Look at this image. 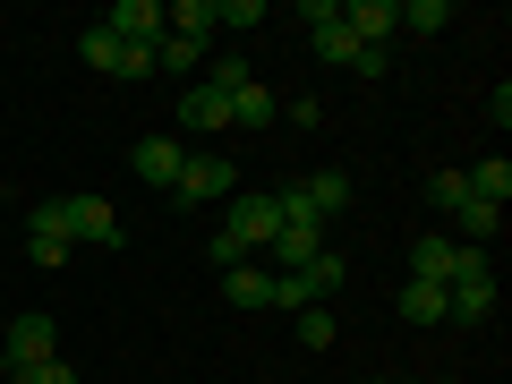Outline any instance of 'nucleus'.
<instances>
[{
	"label": "nucleus",
	"instance_id": "1",
	"mask_svg": "<svg viewBox=\"0 0 512 384\" xmlns=\"http://www.w3.org/2000/svg\"><path fill=\"white\" fill-rule=\"evenodd\" d=\"M60 222H69V239H86V248H120V205L103 197V188H77V197H60Z\"/></svg>",
	"mask_w": 512,
	"mask_h": 384
},
{
	"label": "nucleus",
	"instance_id": "5",
	"mask_svg": "<svg viewBox=\"0 0 512 384\" xmlns=\"http://www.w3.org/2000/svg\"><path fill=\"white\" fill-rule=\"evenodd\" d=\"M180 163H188L180 137H137V146H128V171L146 188H180Z\"/></svg>",
	"mask_w": 512,
	"mask_h": 384
},
{
	"label": "nucleus",
	"instance_id": "24",
	"mask_svg": "<svg viewBox=\"0 0 512 384\" xmlns=\"http://www.w3.org/2000/svg\"><path fill=\"white\" fill-rule=\"evenodd\" d=\"M18 384H77V367L69 359H35V367H9Z\"/></svg>",
	"mask_w": 512,
	"mask_h": 384
},
{
	"label": "nucleus",
	"instance_id": "25",
	"mask_svg": "<svg viewBox=\"0 0 512 384\" xmlns=\"http://www.w3.org/2000/svg\"><path fill=\"white\" fill-rule=\"evenodd\" d=\"M282 111H291V128H316V120H325V103H316V94H291Z\"/></svg>",
	"mask_w": 512,
	"mask_h": 384
},
{
	"label": "nucleus",
	"instance_id": "16",
	"mask_svg": "<svg viewBox=\"0 0 512 384\" xmlns=\"http://www.w3.org/2000/svg\"><path fill=\"white\" fill-rule=\"evenodd\" d=\"M453 26V0H402V35H444Z\"/></svg>",
	"mask_w": 512,
	"mask_h": 384
},
{
	"label": "nucleus",
	"instance_id": "15",
	"mask_svg": "<svg viewBox=\"0 0 512 384\" xmlns=\"http://www.w3.org/2000/svg\"><path fill=\"white\" fill-rule=\"evenodd\" d=\"M461 180H470L478 205H504V197H512V163H504V154H495V163H478V171H461Z\"/></svg>",
	"mask_w": 512,
	"mask_h": 384
},
{
	"label": "nucleus",
	"instance_id": "2",
	"mask_svg": "<svg viewBox=\"0 0 512 384\" xmlns=\"http://www.w3.org/2000/svg\"><path fill=\"white\" fill-rule=\"evenodd\" d=\"M0 359L9 367H35V359H60V333H52V316H9V325H0Z\"/></svg>",
	"mask_w": 512,
	"mask_h": 384
},
{
	"label": "nucleus",
	"instance_id": "9",
	"mask_svg": "<svg viewBox=\"0 0 512 384\" xmlns=\"http://www.w3.org/2000/svg\"><path fill=\"white\" fill-rule=\"evenodd\" d=\"M103 26H111L120 43H163V0H111Z\"/></svg>",
	"mask_w": 512,
	"mask_h": 384
},
{
	"label": "nucleus",
	"instance_id": "26",
	"mask_svg": "<svg viewBox=\"0 0 512 384\" xmlns=\"http://www.w3.org/2000/svg\"><path fill=\"white\" fill-rule=\"evenodd\" d=\"M0 376H9V359H0Z\"/></svg>",
	"mask_w": 512,
	"mask_h": 384
},
{
	"label": "nucleus",
	"instance_id": "4",
	"mask_svg": "<svg viewBox=\"0 0 512 384\" xmlns=\"http://www.w3.org/2000/svg\"><path fill=\"white\" fill-rule=\"evenodd\" d=\"M69 248H77V239H69V222H60V197L35 205V214H26V256H35L43 274H60V265H69Z\"/></svg>",
	"mask_w": 512,
	"mask_h": 384
},
{
	"label": "nucleus",
	"instance_id": "7",
	"mask_svg": "<svg viewBox=\"0 0 512 384\" xmlns=\"http://www.w3.org/2000/svg\"><path fill=\"white\" fill-rule=\"evenodd\" d=\"M171 197H180V205H214V197H231V163H222V154H188Z\"/></svg>",
	"mask_w": 512,
	"mask_h": 384
},
{
	"label": "nucleus",
	"instance_id": "8",
	"mask_svg": "<svg viewBox=\"0 0 512 384\" xmlns=\"http://www.w3.org/2000/svg\"><path fill=\"white\" fill-rule=\"evenodd\" d=\"M180 128H188V137H222V128H231V94H214L197 77V86L180 94Z\"/></svg>",
	"mask_w": 512,
	"mask_h": 384
},
{
	"label": "nucleus",
	"instance_id": "6",
	"mask_svg": "<svg viewBox=\"0 0 512 384\" xmlns=\"http://www.w3.org/2000/svg\"><path fill=\"white\" fill-rule=\"evenodd\" d=\"M461 256H470V248H461L453 231H419V239H410V282H453Z\"/></svg>",
	"mask_w": 512,
	"mask_h": 384
},
{
	"label": "nucleus",
	"instance_id": "11",
	"mask_svg": "<svg viewBox=\"0 0 512 384\" xmlns=\"http://www.w3.org/2000/svg\"><path fill=\"white\" fill-rule=\"evenodd\" d=\"M163 35H188V43H205V52H214V43H222L214 0H171V9H163Z\"/></svg>",
	"mask_w": 512,
	"mask_h": 384
},
{
	"label": "nucleus",
	"instance_id": "13",
	"mask_svg": "<svg viewBox=\"0 0 512 384\" xmlns=\"http://www.w3.org/2000/svg\"><path fill=\"white\" fill-rule=\"evenodd\" d=\"M274 120H282V94H265V86L231 94V128H274Z\"/></svg>",
	"mask_w": 512,
	"mask_h": 384
},
{
	"label": "nucleus",
	"instance_id": "20",
	"mask_svg": "<svg viewBox=\"0 0 512 384\" xmlns=\"http://www.w3.org/2000/svg\"><path fill=\"white\" fill-rule=\"evenodd\" d=\"M205 86H214V94H239V86H256V69H248L239 52H214V69H205Z\"/></svg>",
	"mask_w": 512,
	"mask_h": 384
},
{
	"label": "nucleus",
	"instance_id": "12",
	"mask_svg": "<svg viewBox=\"0 0 512 384\" xmlns=\"http://www.w3.org/2000/svg\"><path fill=\"white\" fill-rule=\"evenodd\" d=\"M299 188H308V205H316V214H325V222H342L350 214V171H308V180H299Z\"/></svg>",
	"mask_w": 512,
	"mask_h": 384
},
{
	"label": "nucleus",
	"instance_id": "19",
	"mask_svg": "<svg viewBox=\"0 0 512 384\" xmlns=\"http://www.w3.org/2000/svg\"><path fill=\"white\" fill-rule=\"evenodd\" d=\"M427 205H436V214H461V205H470V180H461V171H427Z\"/></svg>",
	"mask_w": 512,
	"mask_h": 384
},
{
	"label": "nucleus",
	"instance_id": "21",
	"mask_svg": "<svg viewBox=\"0 0 512 384\" xmlns=\"http://www.w3.org/2000/svg\"><path fill=\"white\" fill-rule=\"evenodd\" d=\"M214 26H231V35H248V26H265V0H214Z\"/></svg>",
	"mask_w": 512,
	"mask_h": 384
},
{
	"label": "nucleus",
	"instance_id": "23",
	"mask_svg": "<svg viewBox=\"0 0 512 384\" xmlns=\"http://www.w3.org/2000/svg\"><path fill=\"white\" fill-rule=\"evenodd\" d=\"M111 77H128V86H146V77H154V43H120V69H111Z\"/></svg>",
	"mask_w": 512,
	"mask_h": 384
},
{
	"label": "nucleus",
	"instance_id": "22",
	"mask_svg": "<svg viewBox=\"0 0 512 384\" xmlns=\"http://www.w3.org/2000/svg\"><path fill=\"white\" fill-rule=\"evenodd\" d=\"M333 333H342L333 308H299V342H308V350H333Z\"/></svg>",
	"mask_w": 512,
	"mask_h": 384
},
{
	"label": "nucleus",
	"instance_id": "17",
	"mask_svg": "<svg viewBox=\"0 0 512 384\" xmlns=\"http://www.w3.org/2000/svg\"><path fill=\"white\" fill-rule=\"evenodd\" d=\"M308 43H316V60H325V69H350V60H359V43H350V26H342V18H333V26H316Z\"/></svg>",
	"mask_w": 512,
	"mask_h": 384
},
{
	"label": "nucleus",
	"instance_id": "10",
	"mask_svg": "<svg viewBox=\"0 0 512 384\" xmlns=\"http://www.w3.org/2000/svg\"><path fill=\"white\" fill-rule=\"evenodd\" d=\"M222 299H231V308H274V265H231V274H222Z\"/></svg>",
	"mask_w": 512,
	"mask_h": 384
},
{
	"label": "nucleus",
	"instance_id": "18",
	"mask_svg": "<svg viewBox=\"0 0 512 384\" xmlns=\"http://www.w3.org/2000/svg\"><path fill=\"white\" fill-rule=\"evenodd\" d=\"M77 52H86V69H103V77H111V69H120V35H111V26H103V18H94V26H86V35H77Z\"/></svg>",
	"mask_w": 512,
	"mask_h": 384
},
{
	"label": "nucleus",
	"instance_id": "3",
	"mask_svg": "<svg viewBox=\"0 0 512 384\" xmlns=\"http://www.w3.org/2000/svg\"><path fill=\"white\" fill-rule=\"evenodd\" d=\"M342 26L359 52H384V43L402 35V0H342Z\"/></svg>",
	"mask_w": 512,
	"mask_h": 384
},
{
	"label": "nucleus",
	"instance_id": "14",
	"mask_svg": "<svg viewBox=\"0 0 512 384\" xmlns=\"http://www.w3.org/2000/svg\"><path fill=\"white\" fill-rule=\"evenodd\" d=\"M402 325H444V282H402Z\"/></svg>",
	"mask_w": 512,
	"mask_h": 384
}]
</instances>
